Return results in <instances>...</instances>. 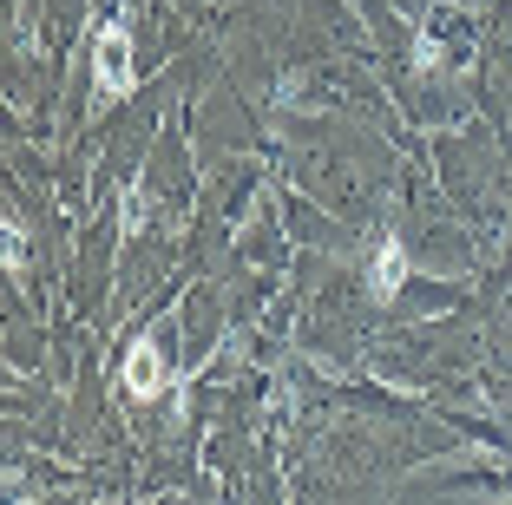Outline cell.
Masks as SVG:
<instances>
[{
  "instance_id": "6da1fadb",
  "label": "cell",
  "mask_w": 512,
  "mask_h": 505,
  "mask_svg": "<svg viewBox=\"0 0 512 505\" xmlns=\"http://www.w3.org/2000/svg\"><path fill=\"white\" fill-rule=\"evenodd\" d=\"M119 387L132 394V401H158V394L171 387V374H165V355H158V342H151V335H138V342L125 348Z\"/></svg>"
},
{
  "instance_id": "7a4b0ae2",
  "label": "cell",
  "mask_w": 512,
  "mask_h": 505,
  "mask_svg": "<svg viewBox=\"0 0 512 505\" xmlns=\"http://www.w3.org/2000/svg\"><path fill=\"white\" fill-rule=\"evenodd\" d=\"M99 99H119V92H132V40H125V27H106L99 33Z\"/></svg>"
},
{
  "instance_id": "3957f363",
  "label": "cell",
  "mask_w": 512,
  "mask_h": 505,
  "mask_svg": "<svg viewBox=\"0 0 512 505\" xmlns=\"http://www.w3.org/2000/svg\"><path fill=\"white\" fill-rule=\"evenodd\" d=\"M401 283H407V250H401V237H381L368 250V296L388 302V296H401Z\"/></svg>"
}]
</instances>
